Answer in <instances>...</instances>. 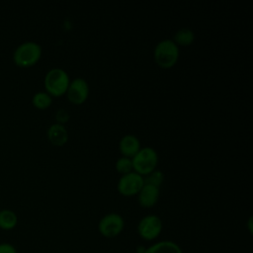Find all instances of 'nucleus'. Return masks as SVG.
<instances>
[{
	"label": "nucleus",
	"mask_w": 253,
	"mask_h": 253,
	"mask_svg": "<svg viewBox=\"0 0 253 253\" xmlns=\"http://www.w3.org/2000/svg\"><path fill=\"white\" fill-rule=\"evenodd\" d=\"M162 230V221L155 214H148L142 217L137 225V231L141 238L145 240L155 239Z\"/></svg>",
	"instance_id": "423d86ee"
},
{
	"label": "nucleus",
	"mask_w": 253,
	"mask_h": 253,
	"mask_svg": "<svg viewBox=\"0 0 253 253\" xmlns=\"http://www.w3.org/2000/svg\"><path fill=\"white\" fill-rule=\"evenodd\" d=\"M88 95L89 84L84 78L77 77L70 81L66 90V96L71 103L75 105L83 104L87 100Z\"/></svg>",
	"instance_id": "6e6552de"
},
{
	"label": "nucleus",
	"mask_w": 253,
	"mask_h": 253,
	"mask_svg": "<svg viewBox=\"0 0 253 253\" xmlns=\"http://www.w3.org/2000/svg\"><path fill=\"white\" fill-rule=\"evenodd\" d=\"M143 185V176L134 171H131L120 177L117 184V189L120 194L129 197L137 195Z\"/></svg>",
	"instance_id": "39448f33"
},
{
	"label": "nucleus",
	"mask_w": 253,
	"mask_h": 253,
	"mask_svg": "<svg viewBox=\"0 0 253 253\" xmlns=\"http://www.w3.org/2000/svg\"><path fill=\"white\" fill-rule=\"evenodd\" d=\"M163 180H164L163 172L160 170H156V169L143 176L144 184H149V185H153L156 187H160Z\"/></svg>",
	"instance_id": "dca6fc26"
},
{
	"label": "nucleus",
	"mask_w": 253,
	"mask_h": 253,
	"mask_svg": "<svg viewBox=\"0 0 253 253\" xmlns=\"http://www.w3.org/2000/svg\"><path fill=\"white\" fill-rule=\"evenodd\" d=\"M46 135L48 140L53 145H57V146L65 144L68 139L67 129L63 125L57 124V123H54L48 126Z\"/></svg>",
	"instance_id": "9b49d317"
},
{
	"label": "nucleus",
	"mask_w": 253,
	"mask_h": 253,
	"mask_svg": "<svg viewBox=\"0 0 253 253\" xmlns=\"http://www.w3.org/2000/svg\"><path fill=\"white\" fill-rule=\"evenodd\" d=\"M42 46L34 41H27L20 43L14 50L13 60L21 67H30L36 64L42 56Z\"/></svg>",
	"instance_id": "f257e3e1"
},
{
	"label": "nucleus",
	"mask_w": 253,
	"mask_h": 253,
	"mask_svg": "<svg viewBox=\"0 0 253 253\" xmlns=\"http://www.w3.org/2000/svg\"><path fill=\"white\" fill-rule=\"evenodd\" d=\"M134 172L144 176L156 169L158 164V154L153 147H140L137 153L131 158Z\"/></svg>",
	"instance_id": "20e7f679"
},
{
	"label": "nucleus",
	"mask_w": 253,
	"mask_h": 253,
	"mask_svg": "<svg viewBox=\"0 0 253 253\" xmlns=\"http://www.w3.org/2000/svg\"><path fill=\"white\" fill-rule=\"evenodd\" d=\"M18 224V216L15 211L9 209L0 210V228L11 230Z\"/></svg>",
	"instance_id": "ddd939ff"
},
{
	"label": "nucleus",
	"mask_w": 253,
	"mask_h": 253,
	"mask_svg": "<svg viewBox=\"0 0 253 253\" xmlns=\"http://www.w3.org/2000/svg\"><path fill=\"white\" fill-rule=\"evenodd\" d=\"M251 224H252V217L249 218V222H248V226H249V231L250 232H252V225Z\"/></svg>",
	"instance_id": "aec40b11"
},
{
	"label": "nucleus",
	"mask_w": 253,
	"mask_h": 253,
	"mask_svg": "<svg viewBox=\"0 0 253 253\" xmlns=\"http://www.w3.org/2000/svg\"><path fill=\"white\" fill-rule=\"evenodd\" d=\"M172 41L177 45H189L195 41V33L190 28H180L175 32Z\"/></svg>",
	"instance_id": "4468645a"
},
{
	"label": "nucleus",
	"mask_w": 253,
	"mask_h": 253,
	"mask_svg": "<svg viewBox=\"0 0 253 253\" xmlns=\"http://www.w3.org/2000/svg\"><path fill=\"white\" fill-rule=\"evenodd\" d=\"M125 225L123 217L116 212H111L104 215L99 221V231L106 237H115L119 235Z\"/></svg>",
	"instance_id": "0eeeda50"
},
{
	"label": "nucleus",
	"mask_w": 253,
	"mask_h": 253,
	"mask_svg": "<svg viewBox=\"0 0 253 253\" xmlns=\"http://www.w3.org/2000/svg\"><path fill=\"white\" fill-rule=\"evenodd\" d=\"M115 166H116V170H117L119 173H121L122 175L133 171L131 158H128V157H126V156L120 157V158L116 161Z\"/></svg>",
	"instance_id": "f3484780"
},
{
	"label": "nucleus",
	"mask_w": 253,
	"mask_h": 253,
	"mask_svg": "<svg viewBox=\"0 0 253 253\" xmlns=\"http://www.w3.org/2000/svg\"><path fill=\"white\" fill-rule=\"evenodd\" d=\"M0 253H18L16 247L8 242L0 243Z\"/></svg>",
	"instance_id": "6ab92c4d"
},
{
	"label": "nucleus",
	"mask_w": 253,
	"mask_h": 253,
	"mask_svg": "<svg viewBox=\"0 0 253 253\" xmlns=\"http://www.w3.org/2000/svg\"><path fill=\"white\" fill-rule=\"evenodd\" d=\"M33 105L38 109H46L48 108L52 103V98L47 92L40 91L34 94L32 98Z\"/></svg>",
	"instance_id": "2eb2a0df"
},
{
	"label": "nucleus",
	"mask_w": 253,
	"mask_h": 253,
	"mask_svg": "<svg viewBox=\"0 0 253 253\" xmlns=\"http://www.w3.org/2000/svg\"><path fill=\"white\" fill-rule=\"evenodd\" d=\"M153 56L159 66L163 68L172 67L179 58V47L172 39L161 40L154 47Z\"/></svg>",
	"instance_id": "7ed1b4c3"
},
{
	"label": "nucleus",
	"mask_w": 253,
	"mask_h": 253,
	"mask_svg": "<svg viewBox=\"0 0 253 253\" xmlns=\"http://www.w3.org/2000/svg\"><path fill=\"white\" fill-rule=\"evenodd\" d=\"M138 203L143 208H151L153 207L160 196V189L159 187L144 184L140 191L138 192Z\"/></svg>",
	"instance_id": "1a4fd4ad"
},
{
	"label": "nucleus",
	"mask_w": 253,
	"mask_h": 253,
	"mask_svg": "<svg viewBox=\"0 0 253 253\" xmlns=\"http://www.w3.org/2000/svg\"><path fill=\"white\" fill-rule=\"evenodd\" d=\"M69 83L70 79L68 73L60 67H53L49 69L43 79L46 92L50 96L54 97H60L65 94Z\"/></svg>",
	"instance_id": "f03ea898"
},
{
	"label": "nucleus",
	"mask_w": 253,
	"mask_h": 253,
	"mask_svg": "<svg viewBox=\"0 0 253 253\" xmlns=\"http://www.w3.org/2000/svg\"><path fill=\"white\" fill-rule=\"evenodd\" d=\"M143 253H182L181 248L173 241L164 240L154 243L144 250Z\"/></svg>",
	"instance_id": "f8f14e48"
},
{
	"label": "nucleus",
	"mask_w": 253,
	"mask_h": 253,
	"mask_svg": "<svg viewBox=\"0 0 253 253\" xmlns=\"http://www.w3.org/2000/svg\"><path fill=\"white\" fill-rule=\"evenodd\" d=\"M55 119L57 124H61L63 125L64 123H66L69 119V113L65 110V109H59L57 110V112L55 113Z\"/></svg>",
	"instance_id": "a211bd4d"
},
{
	"label": "nucleus",
	"mask_w": 253,
	"mask_h": 253,
	"mask_svg": "<svg viewBox=\"0 0 253 253\" xmlns=\"http://www.w3.org/2000/svg\"><path fill=\"white\" fill-rule=\"evenodd\" d=\"M119 149L123 156L132 158L140 149L139 139L134 134H125L120 139Z\"/></svg>",
	"instance_id": "9d476101"
}]
</instances>
